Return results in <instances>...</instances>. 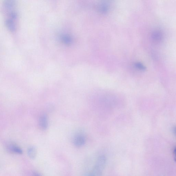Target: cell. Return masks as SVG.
<instances>
[{
  "label": "cell",
  "instance_id": "1",
  "mask_svg": "<svg viewBox=\"0 0 176 176\" xmlns=\"http://www.w3.org/2000/svg\"><path fill=\"white\" fill-rule=\"evenodd\" d=\"M106 162L105 156L99 157L92 170L86 176H102Z\"/></svg>",
  "mask_w": 176,
  "mask_h": 176
},
{
  "label": "cell",
  "instance_id": "2",
  "mask_svg": "<svg viewBox=\"0 0 176 176\" xmlns=\"http://www.w3.org/2000/svg\"><path fill=\"white\" fill-rule=\"evenodd\" d=\"M85 142V135L81 133L76 134L73 139L74 144L76 147H80L84 146Z\"/></svg>",
  "mask_w": 176,
  "mask_h": 176
},
{
  "label": "cell",
  "instance_id": "3",
  "mask_svg": "<svg viewBox=\"0 0 176 176\" xmlns=\"http://www.w3.org/2000/svg\"><path fill=\"white\" fill-rule=\"evenodd\" d=\"M40 126L43 130L47 129L48 127V122L47 116L43 115L41 116L40 119Z\"/></svg>",
  "mask_w": 176,
  "mask_h": 176
},
{
  "label": "cell",
  "instance_id": "4",
  "mask_svg": "<svg viewBox=\"0 0 176 176\" xmlns=\"http://www.w3.org/2000/svg\"><path fill=\"white\" fill-rule=\"evenodd\" d=\"M27 153L30 158L35 159L37 154V150L36 148L34 146L30 147L28 149Z\"/></svg>",
  "mask_w": 176,
  "mask_h": 176
},
{
  "label": "cell",
  "instance_id": "5",
  "mask_svg": "<svg viewBox=\"0 0 176 176\" xmlns=\"http://www.w3.org/2000/svg\"><path fill=\"white\" fill-rule=\"evenodd\" d=\"M9 149L12 152L18 154H22L23 153V151L21 148L14 145H11L9 147Z\"/></svg>",
  "mask_w": 176,
  "mask_h": 176
},
{
  "label": "cell",
  "instance_id": "6",
  "mask_svg": "<svg viewBox=\"0 0 176 176\" xmlns=\"http://www.w3.org/2000/svg\"><path fill=\"white\" fill-rule=\"evenodd\" d=\"M137 67L138 69L140 70H144L145 69V67L143 65L138 64V65H137Z\"/></svg>",
  "mask_w": 176,
  "mask_h": 176
},
{
  "label": "cell",
  "instance_id": "7",
  "mask_svg": "<svg viewBox=\"0 0 176 176\" xmlns=\"http://www.w3.org/2000/svg\"><path fill=\"white\" fill-rule=\"evenodd\" d=\"M174 160L175 162H176V147L175 148L174 150Z\"/></svg>",
  "mask_w": 176,
  "mask_h": 176
},
{
  "label": "cell",
  "instance_id": "8",
  "mask_svg": "<svg viewBox=\"0 0 176 176\" xmlns=\"http://www.w3.org/2000/svg\"><path fill=\"white\" fill-rule=\"evenodd\" d=\"M175 133L176 134V127L175 128Z\"/></svg>",
  "mask_w": 176,
  "mask_h": 176
},
{
  "label": "cell",
  "instance_id": "9",
  "mask_svg": "<svg viewBox=\"0 0 176 176\" xmlns=\"http://www.w3.org/2000/svg\"><path fill=\"white\" fill-rule=\"evenodd\" d=\"M34 176H39L37 174H35Z\"/></svg>",
  "mask_w": 176,
  "mask_h": 176
}]
</instances>
